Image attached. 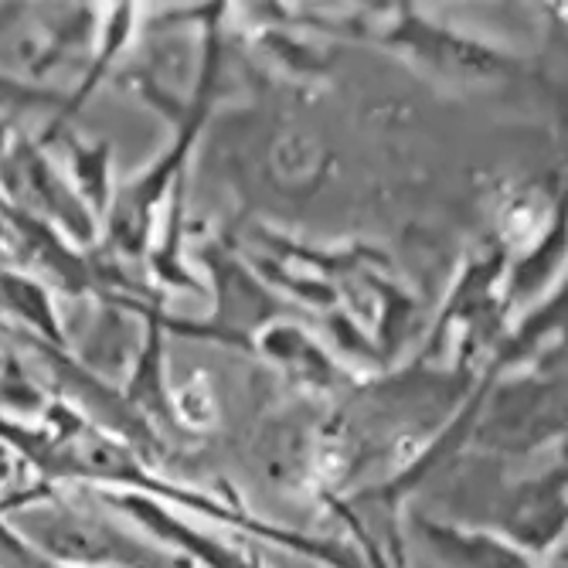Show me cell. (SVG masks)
<instances>
[{
    "label": "cell",
    "mask_w": 568,
    "mask_h": 568,
    "mask_svg": "<svg viewBox=\"0 0 568 568\" xmlns=\"http://www.w3.org/2000/svg\"><path fill=\"white\" fill-rule=\"evenodd\" d=\"M0 300H4L14 314H21L24 324H31L41 337H51L55 344H62V324L51 310L48 293L31 283L28 276H14V273H0Z\"/></svg>",
    "instance_id": "cell-9"
},
{
    "label": "cell",
    "mask_w": 568,
    "mask_h": 568,
    "mask_svg": "<svg viewBox=\"0 0 568 568\" xmlns=\"http://www.w3.org/2000/svg\"><path fill=\"white\" fill-rule=\"evenodd\" d=\"M477 443L497 453H528L545 439L565 433V388L561 378L507 382L494 395H477V412L470 423Z\"/></svg>",
    "instance_id": "cell-3"
},
{
    "label": "cell",
    "mask_w": 568,
    "mask_h": 568,
    "mask_svg": "<svg viewBox=\"0 0 568 568\" xmlns=\"http://www.w3.org/2000/svg\"><path fill=\"white\" fill-rule=\"evenodd\" d=\"M106 507L126 514L133 518L146 538H153L158 545H164L168 551H174L178 558H184L187 565H204V568H263L248 551H239L212 535L197 531L194 525L181 521L178 514L153 500L146 494H126V490H99Z\"/></svg>",
    "instance_id": "cell-4"
},
{
    "label": "cell",
    "mask_w": 568,
    "mask_h": 568,
    "mask_svg": "<svg viewBox=\"0 0 568 568\" xmlns=\"http://www.w3.org/2000/svg\"><path fill=\"white\" fill-rule=\"evenodd\" d=\"M395 34H398V41L419 48L433 65H443V69H459V72H474V75L514 72V59L497 55V51H490L487 44L456 38L449 31H436V28L423 24L419 18H412V14H405V24Z\"/></svg>",
    "instance_id": "cell-8"
},
{
    "label": "cell",
    "mask_w": 568,
    "mask_h": 568,
    "mask_svg": "<svg viewBox=\"0 0 568 568\" xmlns=\"http://www.w3.org/2000/svg\"><path fill=\"white\" fill-rule=\"evenodd\" d=\"M75 153V181H79V191L89 204L102 212L110 204V187H106V158L110 150L106 146H72Z\"/></svg>",
    "instance_id": "cell-10"
},
{
    "label": "cell",
    "mask_w": 568,
    "mask_h": 568,
    "mask_svg": "<svg viewBox=\"0 0 568 568\" xmlns=\"http://www.w3.org/2000/svg\"><path fill=\"white\" fill-rule=\"evenodd\" d=\"M412 535L429 548L439 568H535L528 551L514 548L494 531H467L433 518H416Z\"/></svg>",
    "instance_id": "cell-6"
},
{
    "label": "cell",
    "mask_w": 568,
    "mask_h": 568,
    "mask_svg": "<svg viewBox=\"0 0 568 568\" xmlns=\"http://www.w3.org/2000/svg\"><path fill=\"white\" fill-rule=\"evenodd\" d=\"M4 168L8 171H18V197H34L44 219L72 229L82 239L92 235V215L82 209L79 197L72 194V187L62 184V178L55 174V168H51L31 143L14 146L11 161Z\"/></svg>",
    "instance_id": "cell-7"
},
{
    "label": "cell",
    "mask_w": 568,
    "mask_h": 568,
    "mask_svg": "<svg viewBox=\"0 0 568 568\" xmlns=\"http://www.w3.org/2000/svg\"><path fill=\"white\" fill-rule=\"evenodd\" d=\"M0 568H65V565L41 558L31 545H24L11 531V525L4 518H0Z\"/></svg>",
    "instance_id": "cell-11"
},
{
    "label": "cell",
    "mask_w": 568,
    "mask_h": 568,
    "mask_svg": "<svg viewBox=\"0 0 568 568\" xmlns=\"http://www.w3.org/2000/svg\"><path fill=\"white\" fill-rule=\"evenodd\" d=\"M0 518L41 558L65 568H191L153 538L126 531L55 487L0 500Z\"/></svg>",
    "instance_id": "cell-1"
},
{
    "label": "cell",
    "mask_w": 568,
    "mask_h": 568,
    "mask_svg": "<svg viewBox=\"0 0 568 568\" xmlns=\"http://www.w3.org/2000/svg\"><path fill=\"white\" fill-rule=\"evenodd\" d=\"M337 510H341V518L351 525V531L357 535V541H361V551H365V558H368V568H395L388 558H385V551L372 541V535L365 531V521L361 518H354V510L347 507V504H337Z\"/></svg>",
    "instance_id": "cell-12"
},
{
    "label": "cell",
    "mask_w": 568,
    "mask_h": 568,
    "mask_svg": "<svg viewBox=\"0 0 568 568\" xmlns=\"http://www.w3.org/2000/svg\"><path fill=\"white\" fill-rule=\"evenodd\" d=\"M500 538L521 551H548L565 535V467L510 490L500 510Z\"/></svg>",
    "instance_id": "cell-5"
},
{
    "label": "cell",
    "mask_w": 568,
    "mask_h": 568,
    "mask_svg": "<svg viewBox=\"0 0 568 568\" xmlns=\"http://www.w3.org/2000/svg\"><path fill=\"white\" fill-rule=\"evenodd\" d=\"M215 75H219V34L212 31V41L204 48V65L194 85V95L184 110V123L178 130L174 146L158 161V168H150L146 174H140L136 181H130L120 197L113 201V212L106 219V239L116 252L123 255H140L146 252L150 242V225H153V209L164 201V194L171 187H178V174L184 178L187 168V153L201 133V123L209 120L212 110V92H215Z\"/></svg>",
    "instance_id": "cell-2"
},
{
    "label": "cell",
    "mask_w": 568,
    "mask_h": 568,
    "mask_svg": "<svg viewBox=\"0 0 568 568\" xmlns=\"http://www.w3.org/2000/svg\"><path fill=\"white\" fill-rule=\"evenodd\" d=\"M14 467H18L14 453H8L4 446H0V490H4V487L11 484V477H14Z\"/></svg>",
    "instance_id": "cell-13"
}]
</instances>
